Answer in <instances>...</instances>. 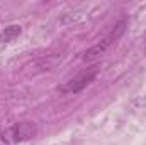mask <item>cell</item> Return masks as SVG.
Masks as SVG:
<instances>
[{"label":"cell","mask_w":146,"mask_h":145,"mask_svg":"<svg viewBox=\"0 0 146 145\" xmlns=\"http://www.w3.org/2000/svg\"><path fill=\"white\" fill-rule=\"evenodd\" d=\"M126 28H127V19H121V21H119V22H117V24H115L109 33L97 43V44H94L90 50L85 51V55H83V62H85V63H94V62L100 60V58L106 55V51L109 50L110 44L115 43L119 38L124 34Z\"/></svg>","instance_id":"cell-1"},{"label":"cell","mask_w":146,"mask_h":145,"mask_svg":"<svg viewBox=\"0 0 146 145\" xmlns=\"http://www.w3.org/2000/svg\"><path fill=\"white\" fill-rule=\"evenodd\" d=\"M34 135H36V125L31 123V121H21V123H15V125L9 126L2 133V138H3V142L17 144V142L29 140Z\"/></svg>","instance_id":"cell-2"},{"label":"cell","mask_w":146,"mask_h":145,"mask_svg":"<svg viewBox=\"0 0 146 145\" xmlns=\"http://www.w3.org/2000/svg\"><path fill=\"white\" fill-rule=\"evenodd\" d=\"M95 77H97V68H90V70H87V72L78 73L76 77L70 79L68 82H65L61 87H58V91L63 92V94H78V92H82L87 85H90Z\"/></svg>","instance_id":"cell-3"},{"label":"cell","mask_w":146,"mask_h":145,"mask_svg":"<svg viewBox=\"0 0 146 145\" xmlns=\"http://www.w3.org/2000/svg\"><path fill=\"white\" fill-rule=\"evenodd\" d=\"M21 26H9V28H5L3 31H2V36H3V43H9V41H12V39H15V38L21 34Z\"/></svg>","instance_id":"cell-4"},{"label":"cell","mask_w":146,"mask_h":145,"mask_svg":"<svg viewBox=\"0 0 146 145\" xmlns=\"http://www.w3.org/2000/svg\"><path fill=\"white\" fill-rule=\"evenodd\" d=\"M0 43H3V36H2V33H0Z\"/></svg>","instance_id":"cell-5"}]
</instances>
